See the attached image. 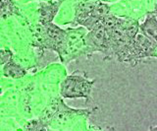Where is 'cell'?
<instances>
[{"label":"cell","mask_w":157,"mask_h":131,"mask_svg":"<svg viewBox=\"0 0 157 131\" xmlns=\"http://www.w3.org/2000/svg\"><path fill=\"white\" fill-rule=\"evenodd\" d=\"M96 80L90 79L80 71L65 77L60 84V95L63 99H91L92 89Z\"/></svg>","instance_id":"obj_1"},{"label":"cell","mask_w":157,"mask_h":131,"mask_svg":"<svg viewBox=\"0 0 157 131\" xmlns=\"http://www.w3.org/2000/svg\"><path fill=\"white\" fill-rule=\"evenodd\" d=\"M87 30L83 27L67 30L66 50L61 59L62 62L68 63L72 60L78 59L82 55H86V36Z\"/></svg>","instance_id":"obj_2"},{"label":"cell","mask_w":157,"mask_h":131,"mask_svg":"<svg viewBox=\"0 0 157 131\" xmlns=\"http://www.w3.org/2000/svg\"><path fill=\"white\" fill-rule=\"evenodd\" d=\"M86 56L90 57L93 53L99 52L103 54L105 60L110 59V41L107 31L101 25H97L91 31H88L86 36Z\"/></svg>","instance_id":"obj_3"},{"label":"cell","mask_w":157,"mask_h":131,"mask_svg":"<svg viewBox=\"0 0 157 131\" xmlns=\"http://www.w3.org/2000/svg\"><path fill=\"white\" fill-rule=\"evenodd\" d=\"M157 45L144 35L139 33L134 38L131 45L130 55L127 63H130L132 66L139 64L140 61L146 58L154 57V53Z\"/></svg>","instance_id":"obj_4"},{"label":"cell","mask_w":157,"mask_h":131,"mask_svg":"<svg viewBox=\"0 0 157 131\" xmlns=\"http://www.w3.org/2000/svg\"><path fill=\"white\" fill-rule=\"evenodd\" d=\"M98 2H99V0H82V1H78L74 6V9H75V19H74V21L77 25L80 26L90 15Z\"/></svg>","instance_id":"obj_5"},{"label":"cell","mask_w":157,"mask_h":131,"mask_svg":"<svg viewBox=\"0 0 157 131\" xmlns=\"http://www.w3.org/2000/svg\"><path fill=\"white\" fill-rule=\"evenodd\" d=\"M140 33L157 45V17L153 13L146 14L144 21L140 25Z\"/></svg>","instance_id":"obj_6"},{"label":"cell","mask_w":157,"mask_h":131,"mask_svg":"<svg viewBox=\"0 0 157 131\" xmlns=\"http://www.w3.org/2000/svg\"><path fill=\"white\" fill-rule=\"evenodd\" d=\"M62 1H54L53 3L41 4L39 8V23L42 26L52 23L54 18L57 15Z\"/></svg>","instance_id":"obj_7"},{"label":"cell","mask_w":157,"mask_h":131,"mask_svg":"<svg viewBox=\"0 0 157 131\" xmlns=\"http://www.w3.org/2000/svg\"><path fill=\"white\" fill-rule=\"evenodd\" d=\"M3 74L4 76L8 77L11 79H21L26 76L27 71L25 70L24 67L19 65L18 63L11 60L6 64H4L3 67Z\"/></svg>","instance_id":"obj_8"},{"label":"cell","mask_w":157,"mask_h":131,"mask_svg":"<svg viewBox=\"0 0 157 131\" xmlns=\"http://www.w3.org/2000/svg\"><path fill=\"white\" fill-rule=\"evenodd\" d=\"M45 125L41 119H33L25 125V131H46Z\"/></svg>","instance_id":"obj_9"},{"label":"cell","mask_w":157,"mask_h":131,"mask_svg":"<svg viewBox=\"0 0 157 131\" xmlns=\"http://www.w3.org/2000/svg\"><path fill=\"white\" fill-rule=\"evenodd\" d=\"M15 9L12 0H0V13L2 16L11 15Z\"/></svg>","instance_id":"obj_10"},{"label":"cell","mask_w":157,"mask_h":131,"mask_svg":"<svg viewBox=\"0 0 157 131\" xmlns=\"http://www.w3.org/2000/svg\"><path fill=\"white\" fill-rule=\"evenodd\" d=\"M12 60V53L10 50H0V63L6 64L9 61Z\"/></svg>","instance_id":"obj_11"},{"label":"cell","mask_w":157,"mask_h":131,"mask_svg":"<svg viewBox=\"0 0 157 131\" xmlns=\"http://www.w3.org/2000/svg\"><path fill=\"white\" fill-rule=\"evenodd\" d=\"M149 131H157V125L156 126H150Z\"/></svg>","instance_id":"obj_12"},{"label":"cell","mask_w":157,"mask_h":131,"mask_svg":"<svg viewBox=\"0 0 157 131\" xmlns=\"http://www.w3.org/2000/svg\"><path fill=\"white\" fill-rule=\"evenodd\" d=\"M154 14V15L157 17V1H156V4H155V7H154V10H153V12H152Z\"/></svg>","instance_id":"obj_13"},{"label":"cell","mask_w":157,"mask_h":131,"mask_svg":"<svg viewBox=\"0 0 157 131\" xmlns=\"http://www.w3.org/2000/svg\"><path fill=\"white\" fill-rule=\"evenodd\" d=\"M154 58L157 59V46H156V50H155V53H154Z\"/></svg>","instance_id":"obj_14"},{"label":"cell","mask_w":157,"mask_h":131,"mask_svg":"<svg viewBox=\"0 0 157 131\" xmlns=\"http://www.w3.org/2000/svg\"><path fill=\"white\" fill-rule=\"evenodd\" d=\"M1 93H2V89H1V87H0V95H1Z\"/></svg>","instance_id":"obj_15"}]
</instances>
